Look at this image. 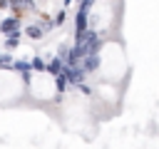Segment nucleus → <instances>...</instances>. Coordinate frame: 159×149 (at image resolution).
<instances>
[{"label": "nucleus", "instance_id": "0eeeda50", "mask_svg": "<svg viewBox=\"0 0 159 149\" xmlns=\"http://www.w3.org/2000/svg\"><path fill=\"white\" fill-rule=\"evenodd\" d=\"M25 35H27L30 40H42L45 32L40 30V25H27V27H25Z\"/></svg>", "mask_w": 159, "mask_h": 149}, {"label": "nucleus", "instance_id": "423d86ee", "mask_svg": "<svg viewBox=\"0 0 159 149\" xmlns=\"http://www.w3.org/2000/svg\"><path fill=\"white\" fill-rule=\"evenodd\" d=\"M20 30L17 32H10V35H5V50H15L17 45H20Z\"/></svg>", "mask_w": 159, "mask_h": 149}, {"label": "nucleus", "instance_id": "7ed1b4c3", "mask_svg": "<svg viewBox=\"0 0 159 149\" xmlns=\"http://www.w3.org/2000/svg\"><path fill=\"white\" fill-rule=\"evenodd\" d=\"M89 12H84V10H77V15H75V35H82L84 30H89V17H87Z\"/></svg>", "mask_w": 159, "mask_h": 149}, {"label": "nucleus", "instance_id": "f257e3e1", "mask_svg": "<svg viewBox=\"0 0 159 149\" xmlns=\"http://www.w3.org/2000/svg\"><path fill=\"white\" fill-rule=\"evenodd\" d=\"M62 77L67 79V84H82V79H84V70H82L80 65H75V67H65V70H62Z\"/></svg>", "mask_w": 159, "mask_h": 149}, {"label": "nucleus", "instance_id": "f03ea898", "mask_svg": "<svg viewBox=\"0 0 159 149\" xmlns=\"http://www.w3.org/2000/svg\"><path fill=\"white\" fill-rule=\"evenodd\" d=\"M17 30H20V17H17V15H10V17H2V20H0V32H2V35L17 32Z\"/></svg>", "mask_w": 159, "mask_h": 149}, {"label": "nucleus", "instance_id": "9d476101", "mask_svg": "<svg viewBox=\"0 0 159 149\" xmlns=\"http://www.w3.org/2000/svg\"><path fill=\"white\" fill-rule=\"evenodd\" d=\"M5 5H7V0H0V7H5Z\"/></svg>", "mask_w": 159, "mask_h": 149}, {"label": "nucleus", "instance_id": "20e7f679", "mask_svg": "<svg viewBox=\"0 0 159 149\" xmlns=\"http://www.w3.org/2000/svg\"><path fill=\"white\" fill-rule=\"evenodd\" d=\"M80 67L84 70V74H89V72H94V70L99 67V55H87V57H82V62H80Z\"/></svg>", "mask_w": 159, "mask_h": 149}, {"label": "nucleus", "instance_id": "1a4fd4ad", "mask_svg": "<svg viewBox=\"0 0 159 149\" xmlns=\"http://www.w3.org/2000/svg\"><path fill=\"white\" fill-rule=\"evenodd\" d=\"M30 67H32V70H37V72H42V70H45V62H42L40 57H35V60L30 62Z\"/></svg>", "mask_w": 159, "mask_h": 149}, {"label": "nucleus", "instance_id": "6e6552de", "mask_svg": "<svg viewBox=\"0 0 159 149\" xmlns=\"http://www.w3.org/2000/svg\"><path fill=\"white\" fill-rule=\"evenodd\" d=\"M55 84H57V92H65L67 89V79L60 74V77H55Z\"/></svg>", "mask_w": 159, "mask_h": 149}, {"label": "nucleus", "instance_id": "39448f33", "mask_svg": "<svg viewBox=\"0 0 159 149\" xmlns=\"http://www.w3.org/2000/svg\"><path fill=\"white\" fill-rule=\"evenodd\" d=\"M45 70H47L52 77H60V74H62V70H65V65H62V60H60V57H52V60L45 65Z\"/></svg>", "mask_w": 159, "mask_h": 149}]
</instances>
